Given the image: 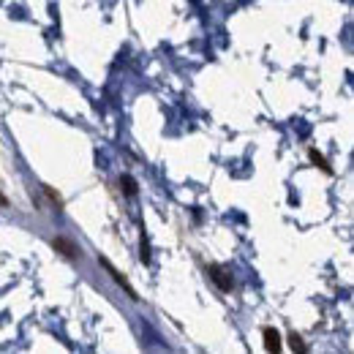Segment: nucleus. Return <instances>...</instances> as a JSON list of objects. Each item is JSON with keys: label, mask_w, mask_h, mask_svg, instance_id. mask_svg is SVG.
Instances as JSON below:
<instances>
[{"label": "nucleus", "mask_w": 354, "mask_h": 354, "mask_svg": "<svg viewBox=\"0 0 354 354\" xmlns=\"http://www.w3.org/2000/svg\"><path fill=\"white\" fill-rule=\"evenodd\" d=\"M8 205H11V202H8V197L0 191V208H8Z\"/></svg>", "instance_id": "9d476101"}, {"label": "nucleus", "mask_w": 354, "mask_h": 354, "mask_svg": "<svg viewBox=\"0 0 354 354\" xmlns=\"http://www.w3.org/2000/svg\"><path fill=\"white\" fill-rule=\"evenodd\" d=\"M289 341H291V344H289V346H291V349H294V352H308V346H305V344H302V338H300V335H297V333H291V335H289Z\"/></svg>", "instance_id": "6e6552de"}, {"label": "nucleus", "mask_w": 354, "mask_h": 354, "mask_svg": "<svg viewBox=\"0 0 354 354\" xmlns=\"http://www.w3.org/2000/svg\"><path fill=\"white\" fill-rule=\"evenodd\" d=\"M120 191H123V197L137 199V194H140V183H137L131 175H120Z\"/></svg>", "instance_id": "39448f33"}, {"label": "nucleus", "mask_w": 354, "mask_h": 354, "mask_svg": "<svg viewBox=\"0 0 354 354\" xmlns=\"http://www.w3.org/2000/svg\"><path fill=\"white\" fill-rule=\"evenodd\" d=\"M142 254H140V259L142 262H144V265H147V262H150V245H147V234H144V229H142Z\"/></svg>", "instance_id": "1a4fd4ad"}, {"label": "nucleus", "mask_w": 354, "mask_h": 354, "mask_svg": "<svg viewBox=\"0 0 354 354\" xmlns=\"http://www.w3.org/2000/svg\"><path fill=\"white\" fill-rule=\"evenodd\" d=\"M262 338H265V349L267 352H281L283 349V338L276 327H262Z\"/></svg>", "instance_id": "20e7f679"}, {"label": "nucleus", "mask_w": 354, "mask_h": 354, "mask_svg": "<svg viewBox=\"0 0 354 354\" xmlns=\"http://www.w3.org/2000/svg\"><path fill=\"white\" fill-rule=\"evenodd\" d=\"M98 265H101V267H104V270L109 273V278L118 283V286H120V289H123V291H126V294H129V297H131L134 302L140 300V291H137V289L131 286V281L126 278V273H120V270H118V267H115V265H112V262H109L107 256H101V254H98Z\"/></svg>", "instance_id": "f257e3e1"}, {"label": "nucleus", "mask_w": 354, "mask_h": 354, "mask_svg": "<svg viewBox=\"0 0 354 354\" xmlns=\"http://www.w3.org/2000/svg\"><path fill=\"white\" fill-rule=\"evenodd\" d=\"M308 158H311V164H313V166H319L324 175H333V166H330V161H327V158H324V155H322L316 147H308Z\"/></svg>", "instance_id": "423d86ee"}, {"label": "nucleus", "mask_w": 354, "mask_h": 354, "mask_svg": "<svg viewBox=\"0 0 354 354\" xmlns=\"http://www.w3.org/2000/svg\"><path fill=\"white\" fill-rule=\"evenodd\" d=\"M52 248H55V251H58L63 259H69V262H74V259H79V256H82L79 245H76L74 240H69V237H63V234L52 237Z\"/></svg>", "instance_id": "7ed1b4c3"}, {"label": "nucleus", "mask_w": 354, "mask_h": 354, "mask_svg": "<svg viewBox=\"0 0 354 354\" xmlns=\"http://www.w3.org/2000/svg\"><path fill=\"white\" fill-rule=\"evenodd\" d=\"M205 270H208V278H210L221 291H232V289H234V278L229 276L226 267H221V265H208Z\"/></svg>", "instance_id": "f03ea898"}, {"label": "nucleus", "mask_w": 354, "mask_h": 354, "mask_svg": "<svg viewBox=\"0 0 354 354\" xmlns=\"http://www.w3.org/2000/svg\"><path fill=\"white\" fill-rule=\"evenodd\" d=\"M41 191H44V197L52 202V208H55V210H58V212L66 210V202H63V197H60V194H58L52 186H47V183H44V186H41Z\"/></svg>", "instance_id": "0eeeda50"}]
</instances>
